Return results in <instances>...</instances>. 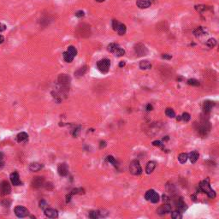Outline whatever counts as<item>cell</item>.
I'll list each match as a JSON object with an SVG mask.
<instances>
[{"label": "cell", "mask_w": 219, "mask_h": 219, "mask_svg": "<svg viewBox=\"0 0 219 219\" xmlns=\"http://www.w3.org/2000/svg\"><path fill=\"white\" fill-rule=\"evenodd\" d=\"M71 77L69 74H61L57 79L55 89L52 92V95L57 103H60L63 99L67 98L70 90Z\"/></svg>", "instance_id": "obj_1"}, {"label": "cell", "mask_w": 219, "mask_h": 219, "mask_svg": "<svg viewBox=\"0 0 219 219\" xmlns=\"http://www.w3.org/2000/svg\"><path fill=\"white\" fill-rule=\"evenodd\" d=\"M75 34H76V36L82 38V39L89 38L92 34L91 27L87 23H81L75 27Z\"/></svg>", "instance_id": "obj_2"}, {"label": "cell", "mask_w": 219, "mask_h": 219, "mask_svg": "<svg viewBox=\"0 0 219 219\" xmlns=\"http://www.w3.org/2000/svg\"><path fill=\"white\" fill-rule=\"evenodd\" d=\"M199 190L204 192V193H206L208 197L211 198V199H214L216 197L215 191L211 187V185H210V183L208 182V180L202 181V182L200 183V185H199Z\"/></svg>", "instance_id": "obj_3"}, {"label": "cell", "mask_w": 219, "mask_h": 219, "mask_svg": "<svg viewBox=\"0 0 219 219\" xmlns=\"http://www.w3.org/2000/svg\"><path fill=\"white\" fill-rule=\"evenodd\" d=\"M77 55V49L74 45H69L67 48V51L63 53V60L66 63H70L74 61V57Z\"/></svg>", "instance_id": "obj_4"}, {"label": "cell", "mask_w": 219, "mask_h": 219, "mask_svg": "<svg viewBox=\"0 0 219 219\" xmlns=\"http://www.w3.org/2000/svg\"><path fill=\"white\" fill-rule=\"evenodd\" d=\"M198 127H197V131L198 133L200 134V135L201 136H206L207 134L209 133L210 131V124H209V122L206 121L205 119H201V122L200 123L197 124Z\"/></svg>", "instance_id": "obj_5"}, {"label": "cell", "mask_w": 219, "mask_h": 219, "mask_svg": "<svg viewBox=\"0 0 219 219\" xmlns=\"http://www.w3.org/2000/svg\"><path fill=\"white\" fill-rule=\"evenodd\" d=\"M108 52L113 53L116 57H123L125 54L124 49L122 48L118 44L116 43H111L107 47Z\"/></svg>", "instance_id": "obj_6"}, {"label": "cell", "mask_w": 219, "mask_h": 219, "mask_svg": "<svg viewBox=\"0 0 219 219\" xmlns=\"http://www.w3.org/2000/svg\"><path fill=\"white\" fill-rule=\"evenodd\" d=\"M111 68V61L107 58L99 60L97 63V69L102 74H107Z\"/></svg>", "instance_id": "obj_7"}, {"label": "cell", "mask_w": 219, "mask_h": 219, "mask_svg": "<svg viewBox=\"0 0 219 219\" xmlns=\"http://www.w3.org/2000/svg\"><path fill=\"white\" fill-rule=\"evenodd\" d=\"M112 28L119 35H124L127 32L126 25L120 23L117 20H112Z\"/></svg>", "instance_id": "obj_8"}, {"label": "cell", "mask_w": 219, "mask_h": 219, "mask_svg": "<svg viewBox=\"0 0 219 219\" xmlns=\"http://www.w3.org/2000/svg\"><path fill=\"white\" fill-rule=\"evenodd\" d=\"M129 172L134 175H140L142 174V168L139 160H133L129 164Z\"/></svg>", "instance_id": "obj_9"}, {"label": "cell", "mask_w": 219, "mask_h": 219, "mask_svg": "<svg viewBox=\"0 0 219 219\" xmlns=\"http://www.w3.org/2000/svg\"><path fill=\"white\" fill-rule=\"evenodd\" d=\"M145 199L147 201H150L153 204H157L160 200V197L158 195V193H157L155 190L150 189L148 190L145 194Z\"/></svg>", "instance_id": "obj_10"}, {"label": "cell", "mask_w": 219, "mask_h": 219, "mask_svg": "<svg viewBox=\"0 0 219 219\" xmlns=\"http://www.w3.org/2000/svg\"><path fill=\"white\" fill-rule=\"evenodd\" d=\"M134 52L138 57H145L148 54V49L143 43H138L134 45Z\"/></svg>", "instance_id": "obj_11"}, {"label": "cell", "mask_w": 219, "mask_h": 219, "mask_svg": "<svg viewBox=\"0 0 219 219\" xmlns=\"http://www.w3.org/2000/svg\"><path fill=\"white\" fill-rule=\"evenodd\" d=\"M11 192V187L10 182L7 181H3L0 182V196H5L10 194Z\"/></svg>", "instance_id": "obj_12"}, {"label": "cell", "mask_w": 219, "mask_h": 219, "mask_svg": "<svg viewBox=\"0 0 219 219\" xmlns=\"http://www.w3.org/2000/svg\"><path fill=\"white\" fill-rule=\"evenodd\" d=\"M45 184V180L44 176H36L31 182V185L35 189H40L41 187H43Z\"/></svg>", "instance_id": "obj_13"}, {"label": "cell", "mask_w": 219, "mask_h": 219, "mask_svg": "<svg viewBox=\"0 0 219 219\" xmlns=\"http://www.w3.org/2000/svg\"><path fill=\"white\" fill-rule=\"evenodd\" d=\"M14 212H15V216L19 217V218H23V217H26L27 216L29 215V211L24 206H15L14 209Z\"/></svg>", "instance_id": "obj_14"}, {"label": "cell", "mask_w": 219, "mask_h": 219, "mask_svg": "<svg viewBox=\"0 0 219 219\" xmlns=\"http://www.w3.org/2000/svg\"><path fill=\"white\" fill-rule=\"evenodd\" d=\"M175 207H176V209L178 210L179 212H183L187 209V205L185 203V201L183 200V199H182V197H179L177 199H175Z\"/></svg>", "instance_id": "obj_15"}, {"label": "cell", "mask_w": 219, "mask_h": 219, "mask_svg": "<svg viewBox=\"0 0 219 219\" xmlns=\"http://www.w3.org/2000/svg\"><path fill=\"white\" fill-rule=\"evenodd\" d=\"M10 179H11L12 185L15 186V187L23 185V182H21V180H20V175H19V174L16 171L12 172L11 175H10Z\"/></svg>", "instance_id": "obj_16"}, {"label": "cell", "mask_w": 219, "mask_h": 219, "mask_svg": "<svg viewBox=\"0 0 219 219\" xmlns=\"http://www.w3.org/2000/svg\"><path fill=\"white\" fill-rule=\"evenodd\" d=\"M171 210H172V207H171V204H164L158 208L157 212L159 215H164V214H167L169 212H171Z\"/></svg>", "instance_id": "obj_17"}, {"label": "cell", "mask_w": 219, "mask_h": 219, "mask_svg": "<svg viewBox=\"0 0 219 219\" xmlns=\"http://www.w3.org/2000/svg\"><path fill=\"white\" fill-rule=\"evenodd\" d=\"M57 172L60 176H66L69 174V167L65 163H59L57 167Z\"/></svg>", "instance_id": "obj_18"}, {"label": "cell", "mask_w": 219, "mask_h": 219, "mask_svg": "<svg viewBox=\"0 0 219 219\" xmlns=\"http://www.w3.org/2000/svg\"><path fill=\"white\" fill-rule=\"evenodd\" d=\"M44 213H45V217H47L48 218H57L58 217V212L55 209L52 208H46L45 210H44Z\"/></svg>", "instance_id": "obj_19"}, {"label": "cell", "mask_w": 219, "mask_h": 219, "mask_svg": "<svg viewBox=\"0 0 219 219\" xmlns=\"http://www.w3.org/2000/svg\"><path fill=\"white\" fill-rule=\"evenodd\" d=\"M214 105H215V103L212 102V101L211 100L204 101V103H203V105H202V109H203V112H204V114H208V113H210Z\"/></svg>", "instance_id": "obj_20"}, {"label": "cell", "mask_w": 219, "mask_h": 219, "mask_svg": "<svg viewBox=\"0 0 219 219\" xmlns=\"http://www.w3.org/2000/svg\"><path fill=\"white\" fill-rule=\"evenodd\" d=\"M52 18L49 15H42L39 21V23L40 24V26L42 27H47L50 25V23H52Z\"/></svg>", "instance_id": "obj_21"}, {"label": "cell", "mask_w": 219, "mask_h": 219, "mask_svg": "<svg viewBox=\"0 0 219 219\" xmlns=\"http://www.w3.org/2000/svg\"><path fill=\"white\" fill-rule=\"evenodd\" d=\"M136 5L140 9H147L152 5V2L150 0H137Z\"/></svg>", "instance_id": "obj_22"}, {"label": "cell", "mask_w": 219, "mask_h": 219, "mask_svg": "<svg viewBox=\"0 0 219 219\" xmlns=\"http://www.w3.org/2000/svg\"><path fill=\"white\" fill-rule=\"evenodd\" d=\"M44 167V165L42 163H37V162H34V163H31L29 164V170L32 172H37V171H40V170H42Z\"/></svg>", "instance_id": "obj_23"}, {"label": "cell", "mask_w": 219, "mask_h": 219, "mask_svg": "<svg viewBox=\"0 0 219 219\" xmlns=\"http://www.w3.org/2000/svg\"><path fill=\"white\" fill-rule=\"evenodd\" d=\"M16 141L18 143H23V142H27L28 141V134L25 132H21L16 135Z\"/></svg>", "instance_id": "obj_24"}, {"label": "cell", "mask_w": 219, "mask_h": 219, "mask_svg": "<svg viewBox=\"0 0 219 219\" xmlns=\"http://www.w3.org/2000/svg\"><path fill=\"white\" fill-rule=\"evenodd\" d=\"M83 191H84V190L82 189V188H74V189L72 190L70 193H69L67 196H66V203H69V202L70 201L71 198H72V196L74 195V194H79V193L82 194V193H84Z\"/></svg>", "instance_id": "obj_25"}, {"label": "cell", "mask_w": 219, "mask_h": 219, "mask_svg": "<svg viewBox=\"0 0 219 219\" xmlns=\"http://www.w3.org/2000/svg\"><path fill=\"white\" fill-rule=\"evenodd\" d=\"M155 168H156V162L150 161V162L147 163L146 166H145V173L148 175L152 174V172L154 171V170H155Z\"/></svg>", "instance_id": "obj_26"}, {"label": "cell", "mask_w": 219, "mask_h": 219, "mask_svg": "<svg viewBox=\"0 0 219 219\" xmlns=\"http://www.w3.org/2000/svg\"><path fill=\"white\" fill-rule=\"evenodd\" d=\"M88 217L92 219H97L102 217H105V215H104V212H102V211H91L88 214Z\"/></svg>", "instance_id": "obj_27"}, {"label": "cell", "mask_w": 219, "mask_h": 219, "mask_svg": "<svg viewBox=\"0 0 219 219\" xmlns=\"http://www.w3.org/2000/svg\"><path fill=\"white\" fill-rule=\"evenodd\" d=\"M86 71H87V66H86V65H84V66H82V67L79 68L76 71H74V76L77 77V78L82 77V76H83V75L86 73Z\"/></svg>", "instance_id": "obj_28"}, {"label": "cell", "mask_w": 219, "mask_h": 219, "mask_svg": "<svg viewBox=\"0 0 219 219\" xmlns=\"http://www.w3.org/2000/svg\"><path fill=\"white\" fill-rule=\"evenodd\" d=\"M187 156H188V158H189L191 163H195L197 162V160L199 159V158H200V154L196 151H193V152H190L189 154H187Z\"/></svg>", "instance_id": "obj_29"}, {"label": "cell", "mask_w": 219, "mask_h": 219, "mask_svg": "<svg viewBox=\"0 0 219 219\" xmlns=\"http://www.w3.org/2000/svg\"><path fill=\"white\" fill-rule=\"evenodd\" d=\"M139 66H140L141 69L146 70V69H150L152 68V63H150L149 61H147V60H144V61H141Z\"/></svg>", "instance_id": "obj_30"}, {"label": "cell", "mask_w": 219, "mask_h": 219, "mask_svg": "<svg viewBox=\"0 0 219 219\" xmlns=\"http://www.w3.org/2000/svg\"><path fill=\"white\" fill-rule=\"evenodd\" d=\"M193 34H194L195 37H200L202 35L206 34V32L204 31L203 27H198L196 29L193 31Z\"/></svg>", "instance_id": "obj_31"}, {"label": "cell", "mask_w": 219, "mask_h": 219, "mask_svg": "<svg viewBox=\"0 0 219 219\" xmlns=\"http://www.w3.org/2000/svg\"><path fill=\"white\" fill-rule=\"evenodd\" d=\"M210 9V7L209 6H206V5H204V4H199V5H195V10L197 11V12H199V13H203V12L206 11H208Z\"/></svg>", "instance_id": "obj_32"}, {"label": "cell", "mask_w": 219, "mask_h": 219, "mask_svg": "<svg viewBox=\"0 0 219 219\" xmlns=\"http://www.w3.org/2000/svg\"><path fill=\"white\" fill-rule=\"evenodd\" d=\"M106 161H107L108 163H112V165H113L115 168H116V169L118 168V163H117V162H116V160L112 156L106 157Z\"/></svg>", "instance_id": "obj_33"}, {"label": "cell", "mask_w": 219, "mask_h": 219, "mask_svg": "<svg viewBox=\"0 0 219 219\" xmlns=\"http://www.w3.org/2000/svg\"><path fill=\"white\" fill-rule=\"evenodd\" d=\"M187 159H188V156L187 153H181L178 156V161L182 164L185 163L187 161Z\"/></svg>", "instance_id": "obj_34"}, {"label": "cell", "mask_w": 219, "mask_h": 219, "mask_svg": "<svg viewBox=\"0 0 219 219\" xmlns=\"http://www.w3.org/2000/svg\"><path fill=\"white\" fill-rule=\"evenodd\" d=\"M165 114H166V116H167L168 117H170V118H174L175 116V112L174 110L171 109V108H167V109L165 110Z\"/></svg>", "instance_id": "obj_35"}, {"label": "cell", "mask_w": 219, "mask_h": 219, "mask_svg": "<svg viewBox=\"0 0 219 219\" xmlns=\"http://www.w3.org/2000/svg\"><path fill=\"white\" fill-rule=\"evenodd\" d=\"M205 45H207L209 48H213V47H214V46H216V45H217V40H216L215 39H213V38H212V39H209V40L206 41Z\"/></svg>", "instance_id": "obj_36"}, {"label": "cell", "mask_w": 219, "mask_h": 219, "mask_svg": "<svg viewBox=\"0 0 219 219\" xmlns=\"http://www.w3.org/2000/svg\"><path fill=\"white\" fill-rule=\"evenodd\" d=\"M171 217L174 219L182 218V212H179L178 210H177V211H175V212H172V213H171Z\"/></svg>", "instance_id": "obj_37"}, {"label": "cell", "mask_w": 219, "mask_h": 219, "mask_svg": "<svg viewBox=\"0 0 219 219\" xmlns=\"http://www.w3.org/2000/svg\"><path fill=\"white\" fill-rule=\"evenodd\" d=\"M187 84L190 86H200V82H199L198 80H196V79H189V80L187 81Z\"/></svg>", "instance_id": "obj_38"}, {"label": "cell", "mask_w": 219, "mask_h": 219, "mask_svg": "<svg viewBox=\"0 0 219 219\" xmlns=\"http://www.w3.org/2000/svg\"><path fill=\"white\" fill-rule=\"evenodd\" d=\"M181 116H182V121H184L185 123H187V122L190 120V118H191V116H190V115L187 113V112H184Z\"/></svg>", "instance_id": "obj_39"}, {"label": "cell", "mask_w": 219, "mask_h": 219, "mask_svg": "<svg viewBox=\"0 0 219 219\" xmlns=\"http://www.w3.org/2000/svg\"><path fill=\"white\" fill-rule=\"evenodd\" d=\"M80 131H81V127H75L74 129H73V132H72L73 136H74V137H77L79 133H80Z\"/></svg>", "instance_id": "obj_40"}, {"label": "cell", "mask_w": 219, "mask_h": 219, "mask_svg": "<svg viewBox=\"0 0 219 219\" xmlns=\"http://www.w3.org/2000/svg\"><path fill=\"white\" fill-rule=\"evenodd\" d=\"M47 206H48V204H47L46 201L44 200L40 201V207L42 210H45V209L47 208Z\"/></svg>", "instance_id": "obj_41"}, {"label": "cell", "mask_w": 219, "mask_h": 219, "mask_svg": "<svg viewBox=\"0 0 219 219\" xmlns=\"http://www.w3.org/2000/svg\"><path fill=\"white\" fill-rule=\"evenodd\" d=\"M74 15L76 17H78V18H82V17L85 16V12L83 11H76L74 13Z\"/></svg>", "instance_id": "obj_42"}, {"label": "cell", "mask_w": 219, "mask_h": 219, "mask_svg": "<svg viewBox=\"0 0 219 219\" xmlns=\"http://www.w3.org/2000/svg\"><path fill=\"white\" fill-rule=\"evenodd\" d=\"M163 201L164 202V204H171V198L168 196L167 194H163Z\"/></svg>", "instance_id": "obj_43"}, {"label": "cell", "mask_w": 219, "mask_h": 219, "mask_svg": "<svg viewBox=\"0 0 219 219\" xmlns=\"http://www.w3.org/2000/svg\"><path fill=\"white\" fill-rule=\"evenodd\" d=\"M4 153H3L2 152H0V169H2V168L4 166Z\"/></svg>", "instance_id": "obj_44"}, {"label": "cell", "mask_w": 219, "mask_h": 219, "mask_svg": "<svg viewBox=\"0 0 219 219\" xmlns=\"http://www.w3.org/2000/svg\"><path fill=\"white\" fill-rule=\"evenodd\" d=\"M11 204V201L9 200H4L2 201V205L4 207H10V205Z\"/></svg>", "instance_id": "obj_45"}, {"label": "cell", "mask_w": 219, "mask_h": 219, "mask_svg": "<svg viewBox=\"0 0 219 219\" xmlns=\"http://www.w3.org/2000/svg\"><path fill=\"white\" fill-rule=\"evenodd\" d=\"M152 145H155V146H158V147H161V146H163V144H162V142L159 141H155L152 142Z\"/></svg>", "instance_id": "obj_46"}, {"label": "cell", "mask_w": 219, "mask_h": 219, "mask_svg": "<svg viewBox=\"0 0 219 219\" xmlns=\"http://www.w3.org/2000/svg\"><path fill=\"white\" fill-rule=\"evenodd\" d=\"M6 28H7V27H6V25L4 23H0V32H4V31L6 30Z\"/></svg>", "instance_id": "obj_47"}, {"label": "cell", "mask_w": 219, "mask_h": 219, "mask_svg": "<svg viewBox=\"0 0 219 219\" xmlns=\"http://www.w3.org/2000/svg\"><path fill=\"white\" fill-rule=\"evenodd\" d=\"M162 58H163V59L170 60L172 58V56L170 55V54H163V55H162Z\"/></svg>", "instance_id": "obj_48"}, {"label": "cell", "mask_w": 219, "mask_h": 219, "mask_svg": "<svg viewBox=\"0 0 219 219\" xmlns=\"http://www.w3.org/2000/svg\"><path fill=\"white\" fill-rule=\"evenodd\" d=\"M145 110H146L147 112H151V111L153 110V106H152L151 104H148L146 105V107H145Z\"/></svg>", "instance_id": "obj_49"}, {"label": "cell", "mask_w": 219, "mask_h": 219, "mask_svg": "<svg viewBox=\"0 0 219 219\" xmlns=\"http://www.w3.org/2000/svg\"><path fill=\"white\" fill-rule=\"evenodd\" d=\"M106 146V142L105 141H101L100 142V148H104V147H105Z\"/></svg>", "instance_id": "obj_50"}, {"label": "cell", "mask_w": 219, "mask_h": 219, "mask_svg": "<svg viewBox=\"0 0 219 219\" xmlns=\"http://www.w3.org/2000/svg\"><path fill=\"white\" fill-rule=\"evenodd\" d=\"M4 37L2 35V34H0V45L2 44V43H4Z\"/></svg>", "instance_id": "obj_51"}, {"label": "cell", "mask_w": 219, "mask_h": 219, "mask_svg": "<svg viewBox=\"0 0 219 219\" xmlns=\"http://www.w3.org/2000/svg\"><path fill=\"white\" fill-rule=\"evenodd\" d=\"M125 66V62L124 61H122L121 63H119V67L120 68H123V67H124Z\"/></svg>", "instance_id": "obj_52"}, {"label": "cell", "mask_w": 219, "mask_h": 219, "mask_svg": "<svg viewBox=\"0 0 219 219\" xmlns=\"http://www.w3.org/2000/svg\"><path fill=\"white\" fill-rule=\"evenodd\" d=\"M176 120H177V121H182V116H178L176 117Z\"/></svg>", "instance_id": "obj_53"}, {"label": "cell", "mask_w": 219, "mask_h": 219, "mask_svg": "<svg viewBox=\"0 0 219 219\" xmlns=\"http://www.w3.org/2000/svg\"><path fill=\"white\" fill-rule=\"evenodd\" d=\"M96 2H98V3H103V2H104L105 0H95Z\"/></svg>", "instance_id": "obj_54"}]
</instances>
